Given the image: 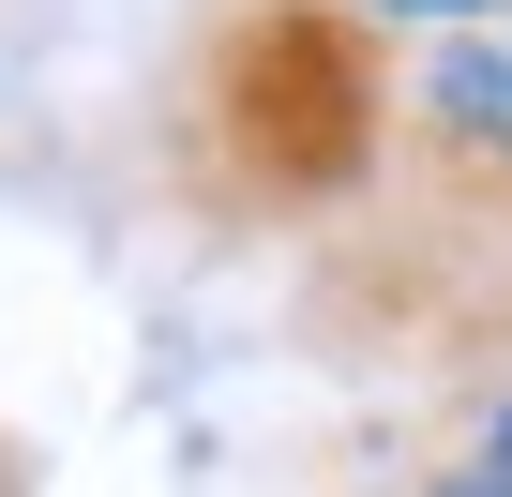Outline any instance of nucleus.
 Wrapping results in <instances>:
<instances>
[{
  "mask_svg": "<svg viewBox=\"0 0 512 497\" xmlns=\"http://www.w3.org/2000/svg\"><path fill=\"white\" fill-rule=\"evenodd\" d=\"M482 452H497V467H512V407H497V422H482Z\"/></svg>",
  "mask_w": 512,
  "mask_h": 497,
  "instance_id": "5",
  "label": "nucleus"
},
{
  "mask_svg": "<svg viewBox=\"0 0 512 497\" xmlns=\"http://www.w3.org/2000/svg\"><path fill=\"white\" fill-rule=\"evenodd\" d=\"M196 166L226 211H317L392 166V31L347 0H226L196 61Z\"/></svg>",
  "mask_w": 512,
  "mask_h": 497,
  "instance_id": "1",
  "label": "nucleus"
},
{
  "mask_svg": "<svg viewBox=\"0 0 512 497\" xmlns=\"http://www.w3.org/2000/svg\"><path fill=\"white\" fill-rule=\"evenodd\" d=\"M422 497H512V467L482 452V467H452V482H422Z\"/></svg>",
  "mask_w": 512,
  "mask_h": 497,
  "instance_id": "4",
  "label": "nucleus"
},
{
  "mask_svg": "<svg viewBox=\"0 0 512 497\" xmlns=\"http://www.w3.org/2000/svg\"><path fill=\"white\" fill-rule=\"evenodd\" d=\"M392 166L422 211H512V0L452 31H407L392 61Z\"/></svg>",
  "mask_w": 512,
  "mask_h": 497,
  "instance_id": "2",
  "label": "nucleus"
},
{
  "mask_svg": "<svg viewBox=\"0 0 512 497\" xmlns=\"http://www.w3.org/2000/svg\"><path fill=\"white\" fill-rule=\"evenodd\" d=\"M347 16H377V31H452V16H497V0H347Z\"/></svg>",
  "mask_w": 512,
  "mask_h": 497,
  "instance_id": "3",
  "label": "nucleus"
}]
</instances>
